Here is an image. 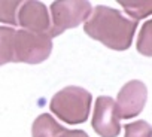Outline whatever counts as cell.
I'll list each match as a JSON object with an SVG mask.
<instances>
[{
    "label": "cell",
    "instance_id": "cell-1",
    "mask_svg": "<svg viewBox=\"0 0 152 137\" xmlns=\"http://www.w3.org/2000/svg\"><path fill=\"white\" fill-rule=\"evenodd\" d=\"M137 21L125 18L118 9L99 5L93 8L90 18L84 23V31L94 40L102 42L113 51H125L131 46Z\"/></svg>",
    "mask_w": 152,
    "mask_h": 137
},
{
    "label": "cell",
    "instance_id": "cell-2",
    "mask_svg": "<svg viewBox=\"0 0 152 137\" xmlns=\"http://www.w3.org/2000/svg\"><path fill=\"white\" fill-rule=\"evenodd\" d=\"M93 95L81 87H66L51 100L49 107L66 124H82L88 119Z\"/></svg>",
    "mask_w": 152,
    "mask_h": 137
},
{
    "label": "cell",
    "instance_id": "cell-3",
    "mask_svg": "<svg viewBox=\"0 0 152 137\" xmlns=\"http://www.w3.org/2000/svg\"><path fill=\"white\" fill-rule=\"evenodd\" d=\"M52 51V39L43 33L17 30L14 37V63L39 64Z\"/></svg>",
    "mask_w": 152,
    "mask_h": 137
},
{
    "label": "cell",
    "instance_id": "cell-4",
    "mask_svg": "<svg viewBox=\"0 0 152 137\" xmlns=\"http://www.w3.org/2000/svg\"><path fill=\"white\" fill-rule=\"evenodd\" d=\"M93 12L90 2H54L51 5V27L48 36L57 37L69 28L85 23Z\"/></svg>",
    "mask_w": 152,
    "mask_h": 137
},
{
    "label": "cell",
    "instance_id": "cell-5",
    "mask_svg": "<svg viewBox=\"0 0 152 137\" xmlns=\"http://www.w3.org/2000/svg\"><path fill=\"white\" fill-rule=\"evenodd\" d=\"M148 90L142 81H130L127 82L118 93L115 100V109L119 119H130L137 116L146 103Z\"/></svg>",
    "mask_w": 152,
    "mask_h": 137
},
{
    "label": "cell",
    "instance_id": "cell-6",
    "mask_svg": "<svg viewBox=\"0 0 152 137\" xmlns=\"http://www.w3.org/2000/svg\"><path fill=\"white\" fill-rule=\"evenodd\" d=\"M91 125L100 137H118L121 133V124L112 97L102 95L96 100Z\"/></svg>",
    "mask_w": 152,
    "mask_h": 137
},
{
    "label": "cell",
    "instance_id": "cell-7",
    "mask_svg": "<svg viewBox=\"0 0 152 137\" xmlns=\"http://www.w3.org/2000/svg\"><path fill=\"white\" fill-rule=\"evenodd\" d=\"M17 26L31 33L48 34L51 18L46 6L40 2H21L17 11Z\"/></svg>",
    "mask_w": 152,
    "mask_h": 137
},
{
    "label": "cell",
    "instance_id": "cell-8",
    "mask_svg": "<svg viewBox=\"0 0 152 137\" xmlns=\"http://www.w3.org/2000/svg\"><path fill=\"white\" fill-rule=\"evenodd\" d=\"M31 137H90V136L82 130H67L61 127L49 113H42L33 122Z\"/></svg>",
    "mask_w": 152,
    "mask_h": 137
},
{
    "label": "cell",
    "instance_id": "cell-9",
    "mask_svg": "<svg viewBox=\"0 0 152 137\" xmlns=\"http://www.w3.org/2000/svg\"><path fill=\"white\" fill-rule=\"evenodd\" d=\"M15 28L0 27V66L14 63V37Z\"/></svg>",
    "mask_w": 152,
    "mask_h": 137
},
{
    "label": "cell",
    "instance_id": "cell-10",
    "mask_svg": "<svg viewBox=\"0 0 152 137\" xmlns=\"http://www.w3.org/2000/svg\"><path fill=\"white\" fill-rule=\"evenodd\" d=\"M119 5L128 12V15L131 17L133 21L146 18L152 12L151 2H124V0H119Z\"/></svg>",
    "mask_w": 152,
    "mask_h": 137
},
{
    "label": "cell",
    "instance_id": "cell-11",
    "mask_svg": "<svg viewBox=\"0 0 152 137\" xmlns=\"http://www.w3.org/2000/svg\"><path fill=\"white\" fill-rule=\"evenodd\" d=\"M124 137H151L152 130L146 121H136L124 125Z\"/></svg>",
    "mask_w": 152,
    "mask_h": 137
},
{
    "label": "cell",
    "instance_id": "cell-12",
    "mask_svg": "<svg viewBox=\"0 0 152 137\" xmlns=\"http://www.w3.org/2000/svg\"><path fill=\"white\" fill-rule=\"evenodd\" d=\"M21 2H0V23L17 26V11Z\"/></svg>",
    "mask_w": 152,
    "mask_h": 137
},
{
    "label": "cell",
    "instance_id": "cell-13",
    "mask_svg": "<svg viewBox=\"0 0 152 137\" xmlns=\"http://www.w3.org/2000/svg\"><path fill=\"white\" fill-rule=\"evenodd\" d=\"M151 27H152V23L151 21H146L142 27V31H140V36L137 39V49L140 54L143 55H148L151 57Z\"/></svg>",
    "mask_w": 152,
    "mask_h": 137
}]
</instances>
